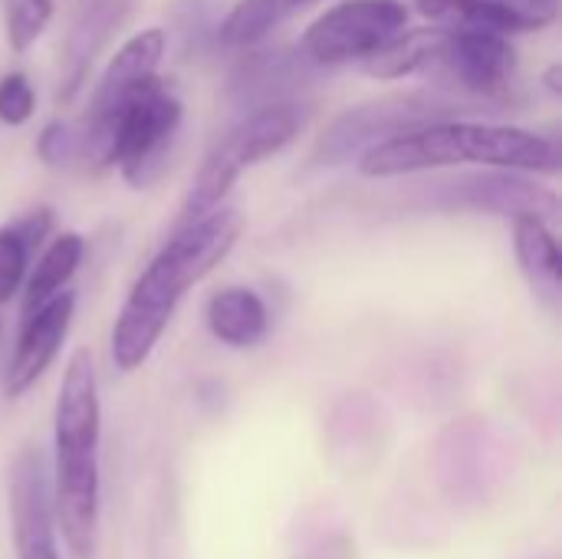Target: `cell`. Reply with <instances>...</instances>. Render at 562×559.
<instances>
[{"mask_svg": "<svg viewBox=\"0 0 562 559\" xmlns=\"http://www.w3.org/2000/svg\"><path fill=\"white\" fill-rule=\"evenodd\" d=\"M244 231L237 208H214L188 221L138 273L132 283L115 326H112V362L119 372H135L148 362L158 339L165 336L178 303L198 287L221 260L234 250Z\"/></svg>", "mask_w": 562, "mask_h": 559, "instance_id": "6da1fadb", "label": "cell"}, {"mask_svg": "<svg viewBox=\"0 0 562 559\" xmlns=\"http://www.w3.org/2000/svg\"><path fill=\"white\" fill-rule=\"evenodd\" d=\"M102 405L95 362L89 349H76L66 362L53 412V514L72 559L95 557L102 478H99Z\"/></svg>", "mask_w": 562, "mask_h": 559, "instance_id": "7a4b0ae2", "label": "cell"}, {"mask_svg": "<svg viewBox=\"0 0 562 559\" xmlns=\"http://www.w3.org/2000/svg\"><path fill=\"white\" fill-rule=\"evenodd\" d=\"M454 165L557 175L560 148L553 138L530 132V128L441 119V122H428L422 128L392 135L385 142H375L359 155V171L366 178H398V175L454 168Z\"/></svg>", "mask_w": 562, "mask_h": 559, "instance_id": "3957f363", "label": "cell"}, {"mask_svg": "<svg viewBox=\"0 0 562 559\" xmlns=\"http://www.w3.org/2000/svg\"><path fill=\"white\" fill-rule=\"evenodd\" d=\"M303 128V115L293 102H267L257 105L254 112H247L204 158V165L198 168L184 208H181V221H194L207 211H214L227 191L234 188V181L257 161L283 152Z\"/></svg>", "mask_w": 562, "mask_h": 559, "instance_id": "277c9868", "label": "cell"}, {"mask_svg": "<svg viewBox=\"0 0 562 559\" xmlns=\"http://www.w3.org/2000/svg\"><path fill=\"white\" fill-rule=\"evenodd\" d=\"M458 112L454 99L428 92V89H408V92H389L372 102H362L356 109H346L316 142L313 161L316 165H342L352 155H362L369 145L385 142L392 135L422 128L428 122L451 119Z\"/></svg>", "mask_w": 562, "mask_h": 559, "instance_id": "5b68a950", "label": "cell"}, {"mask_svg": "<svg viewBox=\"0 0 562 559\" xmlns=\"http://www.w3.org/2000/svg\"><path fill=\"white\" fill-rule=\"evenodd\" d=\"M181 115V99L158 76H151L132 96L112 128L109 165H115L132 188H148L158 181L178 138Z\"/></svg>", "mask_w": 562, "mask_h": 559, "instance_id": "8992f818", "label": "cell"}, {"mask_svg": "<svg viewBox=\"0 0 562 559\" xmlns=\"http://www.w3.org/2000/svg\"><path fill=\"white\" fill-rule=\"evenodd\" d=\"M165 30L151 26L125 40L109 66L102 69L89 109L76 128V155L92 161L95 168H109V142L112 128L122 115V109L132 102V96L155 76L161 56H165Z\"/></svg>", "mask_w": 562, "mask_h": 559, "instance_id": "52a82bcc", "label": "cell"}, {"mask_svg": "<svg viewBox=\"0 0 562 559\" xmlns=\"http://www.w3.org/2000/svg\"><path fill=\"white\" fill-rule=\"evenodd\" d=\"M408 23L402 0H342L310 23L300 53L310 66H342L366 59Z\"/></svg>", "mask_w": 562, "mask_h": 559, "instance_id": "ba28073f", "label": "cell"}, {"mask_svg": "<svg viewBox=\"0 0 562 559\" xmlns=\"http://www.w3.org/2000/svg\"><path fill=\"white\" fill-rule=\"evenodd\" d=\"M425 72L438 76L458 92L501 99L514 86L517 49L504 33H494V30H445L441 26L438 46Z\"/></svg>", "mask_w": 562, "mask_h": 559, "instance_id": "9c48e42d", "label": "cell"}, {"mask_svg": "<svg viewBox=\"0 0 562 559\" xmlns=\"http://www.w3.org/2000/svg\"><path fill=\"white\" fill-rule=\"evenodd\" d=\"M438 204L501 214V217L537 214L543 221H553L560 214V201L553 191L540 188L537 181H527L520 171L510 168H484V171L458 175L454 181L438 185Z\"/></svg>", "mask_w": 562, "mask_h": 559, "instance_id": "30bf717a", "label": "cell"}, {"mask_svg": "<svg viewBox=\"0 0 562 559\" xmlns=\"http://www.w3.org/2000/svg\"><path fill=\"white\" fill-rule=\"evenodd\" d=\"M10 521L20 559H59L49 471L40 448H23L10 468Z\"/></svg>", "mask_w": 562, "mask_h": 559, "instance_id": "8fae6325", "label": "cell"}, {"mask_svg": "<svg viewBox=\"0 0 562 559\" xmlns=\"http://www.w3.org/2000/svg\"><path fill=\"white\" fill-rule=\"evenodd\" d=\"M76 313V293L72 290H59L56 297H49L46 303H40L36 310L23 313V326L7 366V395L20 399L23 392H30L43 372L53 366V359L59 356L69 323Z\"/></svg>", "mask_w": 562, "mask_h": 559, "instance_id": "7c38bea8", "label": "cell"}, {"mask_svg": "<svg viewBox=\"0 0 562 559\" xmlns=\"http://www.w3.org/2000/svg\"><path fill=\"white\" fill-rule=\"evenodd\" d=\"M128 13L125 0H92L82 7L76 16L66 46H63V69H59V86H56V105H69L79 89L86 86V76L99 56V49L109 43V36L122 26Z\"/></svg>", "mask_w": 562, "mask_h": 559, "instance_id": "4fadbf2b", "label": "cell"}, {"mask_svg": "<svg viewBox=\"0 0 562 559\" xmlns=\"http://www.w3.org/2000/svg\"><path fill=\"white\" fill-rule=\"evenodd\" d=\"M514 250L533 293L543 303L557 306L562 293V254L557 234L550 231V221L537 214L514 217Z\"/></svg>", "mask_w": 562, "mask_h": 559, "instance_id": "5bb4252c", "label": "cell"}, {"mask_svg": "<svg viewBox=\"0 0 562 559\" xmlns=\"http://www.w3.org/2000/svg\"><path fill=\"white\" fill-rule=\"evenodd\" d=\"M207 329L231 349L257 346L270 329V313L260 293L247 287H227L207 300Z\"/></svg>", "mask_w": 562, "mask_h": 559, "instance_id": "9a60e30c", "label": "cell"}, {"mask_svg": "<svg viewBox=\"0 0 562 559\" xmlns=\"http://www.w3.org/2000/svg\"><path fill=\"white\" fill-rule=\"evenodd\" d=\"M306 69L310 63L303 59V53H286V49H277V53H254L244 59V66L237 69L234 76V92L244 99V102H277V96H283L286 89H293L300 79H306ZM303 86V82H300Z\"/></svg>", "mask_w": 562, "mask_h": 559, "instance_id": "2e32d148", "label": "cell"}, {"mask_svg": "<svg viewBox=\"0 0 562 559\" xmlns=\"http://www.w3.org/2000/svg\"><path fill=\"white\" fill-rule=\"evenodd\" d=\"M49 227H53L49 208H36L23 221L0 227V306L10 303L13 293H20V283L26 280L30 260H33L36 247L46 241Z\"/></svg>", "mask_w": 562, "mask_h": 559, "instance_id": "e0dca14e", "label": "cell"}, {"mask_svg": "<svg viewBox=\"0 0 562 559\" xmlns=\"http://www.w3.org/2000/svg\"><path fill=\"white\" fill-rule=\"evenodd\" d=\"M82 254H86V241L72 231L59 234L49 241V247L40 254L30 280H26V290H23V313L36 310L40 303H46L49 297H56L59 290H66V283L72 280V273L79 270L82 264Z\"/></svg>", "mask_w": 562, "mask_h": 559, "instance_id": "ac0fdd59", "label": "cell"}, {"mask_svg": "<svg viewBox=\"0 0 562 559\" xmlns=\"http://www.w3.org/2000/svg\"><path fill=\"white\" fill-rule=\"evenodd\" d=\"M418 13L445 30H494V33H527L520 16L497 0H418Z\"/></svg>", "mask_w": 562, "mask_h": 559, "instance_id": "d6986e66", "label": "cell"}, {"mask_svg": "<svg viewBox=\"0 0 562 559\" xmlns=\"http://www.w3.org/2000/svg\"><path fill=\"white\" fill-rule=\"evenodd\" d=\"M441 26H422V30H402L389 43H382L375 53L366 56V72L375 79H405L428 66L435 46H438Z\"/></svg>", "mask_w": 562, "mask_h": 559, "instance_id": "ffe728a7", "label": "cell"}, {"mask_svg": "<svg viewBox=\"0 0 562 559\" xmlns=\"http://www.w3.org/2000/svg\"><path fill=\"white\" fill-rule=\"evenodd\" d=\"M306 3L313 0H240L217 26V40L224 46H254Z\"/></svg>", "mask_w": 562, "mask_h": 559, "instance_id": "44dd1931", "label": "cell"}, {"mask_svg": "<svg viewBox=\"0 0 562 559\" xmlns=\"http://www.w3.org/2000/svg\"><path fill=\"white\" fill-rule=\"evenodd\" d=\"M3 3V30L13 53H26L56 13V0H0Z\"/></svg>", "mask_w": 562, "mask_h": 559, "instance_id": "7402d4cb", "label": "cell"}, {"mask_svg": "<svg viewBox=\"0 0 562 559\" xmlns=\"http://www.w3.org/2000/svg\"><path fill=\"white\" fill-rule=\"evenodd\" d=\"M36 112V92L23 72H7L0 79V122L3 125H23Z\"/></svg>", "mask_w": 562, "mask_h": 559, "instance_id": "603a6c76", "label": "cell"}, {"mask_svg": "<svg viewBox=\"0 0 562 559\" xmlns=\"http://www.w3.org/2000/svg\"><path fill=\"white\" fill-rule=\"evenodd\" d=\"M36 155H40L49 168L66 165V161L76 155V128H69V125L59 122V119L46 122L43 132H40V138H36Z\"/></svg>", "mask_w": 562, "mask_h": 559, "instance_id": "cb8c5ba5", "label": "cell"}, {"mask_svg": "<svg viewBox=\"0 0 562 559\" xmlns=\"http://www.w3.org/2000/svg\"><path fill=\"white\" fill-rule=\"evenodd\" d=\"M497 3L510 7L520 16L527 33L530 30H543V26H550L560 16V0H497Z\"/></svg>", "mask_w": 562, "mask_h": 559, "instance_id": "d4e9b609", "label": "cell"}, {"mask_svg": "<svg viewBox=\"0 0 562 559\" xmlns=\"http://www.w3.org/2000/svg\"><path fill=\"white\" fill-rule=\"evenodd\" d=\"M560 76H562L560 63H553V66L547 69V89H550V92H557V96H560V89H562Z\"/></svg>", "mask_w": 562, "mask_h": 559, "instance_id": "484cf974", "label": "cell"}]
</instances>
